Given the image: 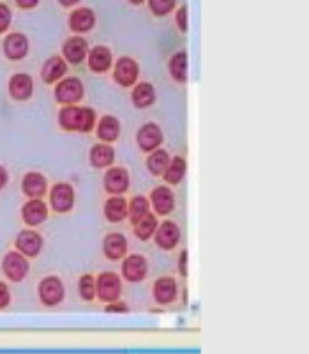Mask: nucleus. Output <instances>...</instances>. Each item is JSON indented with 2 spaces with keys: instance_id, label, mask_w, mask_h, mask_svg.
I'll return each instance as SVG.
<instances>
[{
  "instance_id": "18",
  "label": "nucleus",
  "mask_w": 309,
  "mask_h": 354,
  "mask_svg": "<svg viewBox=\"0 0 309 354\" xmlns=\"http://www.w3.org/2000/svg\"><path fill=\"white\" fill-rule=\"evenodd\" d=\"M103 254L110 261H122L128 255V239L121 232H110L103 239Z\"/></svg>"
},
{
  "instance_id": "42",
  "label": "nucleus",
  "mask_w": 309,
  "mask_h": 354,
  "mask_svg": "<svg viewBox=\"0 0 309 354\" xmlns=\"http://www.w3.org/2000/svg\"><path fill=\"white\" fill-rule=\"evenodd\" d=\"M80 0H59V4L62 6V8H72V6H77Z\"/></svg>"
},
{
  "instance_id": "9",
  "label": "nucleus",
  "mask_w": 309,
  "mask_h": 354,
  "mask_svg": "<svg viewBox=\"0 0 309 354\" xmlns=\"http://www.w3.org/2000/svg\"><path fill=\"white\" fill-rule=\"evenodd\" d=\"M14 246L27 259H36L41 254V250H43L44 239L37 230L25 229L18 232L17 239H14Z\"/></svg>"
},
{
  "instance_id": "34",
  "label": "nucleus",
  "mask_w": 309,
  "mask_h": 354,
  "mask_svg": "<svg viewBox=\"0 0 309 354\" xmlns=\"http://www.w3.org/2000/svg\"><path fill=\"white\" fill-rule=\"evenodd\" d=\"M147 2H149V9L156 17H166L177 6V0H147Z\"/></svg>"
},
{
  "instance_id": "6",
  "label": "nucleus",
  "mask_w": 309,
  "mask_h": 354,
  "mask_svg": "<svg viewBox=\"0 0 309 354\" xmlns=\"http://www.w3.org/2000/svg\"><path fill=\"white\" fill-rule=\"evenodd\" d=\"M74 202H77V194L69 183H57L50 189V205L55 213H69L74 207Z\"/></svg>"
},
{
  "instance_id": "5",
  "label": "nucleus",
  "mask_w": 309,
  "mask_h": 354,
  "mask_svg": "<svg viewBox=\"0 0 309 354\" xmlns=\"http://www.w3.org/2000/svg\"><path fill=\"white\" fill-rule=\"evenodd\" d=\"M28 270H30V264H28V259L23 254H20L18 250L14 252H8L2 259V273L6 274L8 280L14 283L23 282L27 278Z\"/></svg>"
},
{
  "instance_id": "28",
  "label": "nucleus",
  "mask_w": 309,
  "mask_h": 354,
  "mask_svg": "<svg viewBox=\"0 0 309 354\" xmlns=\"http://www.w3.org/2000/svg\"><path fill=\"white\" fill-rule=\"evenodd\" d=\"M170 77L177 84H186L189 80V59L186 52H177L168 62Z\"/></svg>"
},
{
  "instance_id": "14",
  "label": "nucleus",
  "mask_w": 309,
  "mask_h": 354,
  "mask_svg": "<svg viewBox=\"0 0 309 354\" xmlns=\"http://www.w3.org/2000/svg\"><path fill=\"white\" fill-rule=\"evenodd\" d=\"M150 207L157 216H166L175 209V195L168 186H157L150 194Z\"/></svg>"
},
{
  "instance_id": "19",
  "label": "nucleus",
  "mask_w": 309,
  "mask_h": 354,
  "mask_svg": "<svg viewBox=\"0 0 309 354\" xmlns=\"http://www.w3.org/2000/svg\"><path fill=\"white\" fill-rule=\"evenodd\" d=\"M68 24L74 34H88L96 27V15L90 8H78L69 15Z\"/></svg>"
},
{
  "instance_id": "17",
  "label": "nucleus",
  "mask_w": 309,
  "mask_h": 354,
  "mask_svg": "<svg viewBox=\"0 0 309 354\" xmlns=\"http://www.w3.org/2000/svg\"><path fill=\"white\" fill-rule=\"evenodd\" d=\"M87 53L88 44L81 36L69 37L62 44V57H64V61L69 62V64H81L87 59Z\"/></svg>"
},
{
  "instance_id": "15",
  "label": "nucleus",
  "mask_w": 309,
  "mask_h": 354,
  "mask_svg": "<svg viewBox=\"0 0 309 354\" xmlns=\"http://www.w3.org/2000/svg\"><path fill=\"white\" fill-rule=\"evenodd\" d=\"M9 96L14 101H27L34 94V80L27 73H17L9 78L8 84Z\"/></svg>"
},
{
  "instance_id": "11",
  "label": "nucleus",
  "mask_w": 309,
  "mask_h": 354,
  "mask_svg": "<svg viewBox=\"0 0 309 354\" xmlns=\"http://www.w3.org/2000/svg\"><path fill=\"white\" fill-rule=\"evenodd\" d=\"M181 229L177 225L175 221H163L161 225H157L156 232H154V243H156L157 248L170 252V250L175 248L181 241Z\"/></svg>"
},
{
  "instance_id": "38",
  "label": "nucleus",
  "mask_w": 309,
  "mask_h": 354,
  "mask_svg": "<svg viewBox=\"0 0 309 354\" xmlns=\"http://www.w3.org/2000/svg\"><path fill=\"white\" fill-rule=\"evenodd\" d=\"M9 305H11V290L8 283L0 282V310L8 308Z\"/></svg>"
},
{
  "instance_id": "26",
  "label": "nucleus",
  "mask_w": 309,
  "mask_h": 354,
  "mask_svg": "<svg viewBox=\"0 0 309 354\" xmlns=\"http://www.w3.org/2000/svg\"><path fill=\"white\" fill-rule=\"evenodd\" d=\"M131 103L140 110L152 106L156 103V88H154V85L149 84V82H140V84L132 85Z\"/></svg>"
},
{
  "instance_id": "29",
  "label": "nucleus",
  "mask_w": 309,
  "mask_h": 354,
  "mask_svg": "<svg viewBox=\"0 0 309 354\" xmlns=\"http://www.w3.org/2000/svg\"><path fill=\"white\" fill-rule=\"evenodd\" d=\"M186 172H188V161L182 156L170 158V163L166 167L165 174H163V179L166 181V185L177 186L186 177Z\"/></svg>"
},
{
  "instance_id": "12",
  "label": "nucleus",
  "mask_w": 309,
  "mask_h": 354,
  "mask_svg": "<svg viewBox=\"0 0 309 354\" xmlns=\"http://www.w3.org/2000/svg\"><path fill=\"white\" fill-rule=\"evenodd\" d=\"M48 205L43 198H28L23 205H21V220L25 225L37 227L41 223L48 220Z\"/></svg>"
},
{
  "instance_id": "10",
  "label": "nucleus",
  "mask_w": 309,
  "mask_h": 354,
  "mask_svg": "<svg viewBox=\"0 0 309 354\" xmlns=\"http://www.w3.org/2000/svg\"><path fill=\"white\" fill-rule=\"evenodd\" d=\"M163 142H165V135L156 122H145L137 131V144L141 153H152L154 149L161 147Z\"/></svg>"
},
{
  "instance_id": "27",
  "label": "nucleus",
  "mask_w": 309,
  "mask_h": 354,
  "mask_svg": "<svg viewBox=\"0 0 309 354\" xmlns=\"http://www.w3.org/2000/svg\"><path fill=\"white\" fill-rule=\"evenodd\" d=\"M96 133L101 142L112 144L121 137V121L113 115H103L99 122H96Z\"/></svg>"
},
{
  "instance_id": "21",
  "label": "nucleus",
  "mask_w": 309,
  "mask_h": 354,
  "mask_svg": "<svg viewBox=\"0 0 309 354\" xmlns=\"http://www.w3.org/2000/svg\"><path fill=\"white\" fill-rule=\"evenodd\" d=\"M87 64L90 68V71L94 73H106L110 71V68L113 66V53L108 46H94L92 50H88L87 53Z\"/></svg>"
},
{
  "instance_id": "16",
  "label": "nucleus",
  "mask_w": 309,
  "mask_h": 354,
  "mask_svg": "<svg viewBox=\"0 0 309 354\" xmlns=\"http://www.w3.org/2000/svg\"><path fill=\"white\" fill-rule=\"evenodd\" d=\"M30 43L28 37L21 32H11L4 39V53L9 61H21L28 55Z\"/></svg>"
},
{
  "instance_id": "20",
  "label": "nucleus",
  "mask_w": 309,
  "mask_h": 354,
  "mask_svg": "<svg viewBox=\"0 0 309 354\" xmlns=\"http://www.w3.org/2000/svg\"><path fill=\"white\" fill-rule=\"evenodd\" d=\"M21 192L28 198H43L48 192V179L41 172H28L21 179Z\"/></svg>"
},
{
  "instance_id": "13",
  "label": "nucleus",
  "mask_w": 309,
  "mask_h": 354,
  "mask_svg": "<svg viewBox=\"0 0 309 354\" xmlns=\"http://www.w3.org/2000/svg\"><path fill=\"white\" fill-rule=\"evenodd\" d=\"M129 172L124 167H108L103 185L110 195H124L129 189Z\"/></svg>"
},
{
  "instance_id": "24",
  "label": "nucleus",
  "mask_w": 309,
  "mask_h": 354,
  "mask_svg": "<svg viewBox=\"0 0 309 354\" xmlns=\"http://www.w3.org/2000/svg\"><path fill=\"white\" fill-rule=\"evenodd\" d=\"M88 161L94 169H108L115 161V149L112 147V144H106V142L92 145L90 153H88Z\"/></svg>"
},
{
  "instance_id": "39",
  "label": "nucleus",
  "mask_w": 309,
  "mask_h": 354,
  "mask_svg": "<svg viewBox=\"0 0 309 354\" xmlns=\"http://www.w3.org/2000/svg\"><path fill=\"white\" fill-rule=\"evenodd\" d=\"M188 262H189V254L188 252H182L181 257H179V273H181V277H188Z\"/></svg>"
},
{
  "instance_id": "25",
  "label": "nucleus",
  "mask_w": 309,
  "mask_h": 354,
  "mask_svg": "<svg viewBox=\"0 0 309 354\" xmlns=\"http://www.w3.org/2000/svg\"><path fill=\"white\" fill-rule=\"evenodd\" d=\"M103 213L110 223H121L128 218V201L122 195H112L103 205Z\"/></svg>"
},
{
  "instance_id": "32",
  "label": "nucleus",
  "mask_w": 309,
  "mask_h": 354,
  "mask_svg": "<svg viewBox=\"0 0 309 354\" xmlns=\"http://www.w3.org/2000/svg\"><path fill=\"white\" fill-rule=\"evenodd\" d=\"M150 211V202L147 197H141V195H137L132 197L131 202H128V216L131 220V223L134 225L138 220L145 216V214Z\"/></svg>"
},
{
  "instance_id": "35",
  "label": "nucleus",
  "mask_w": 309,
  "mask_h": 354,
  "mask_svg": "<svg viewBox=\"0 0 309 354\" xmlns=\"http://www.w3.org/2000/svg\"><path fill=\"white\" fill-rule=\"evenodd\" d=\"M11 21H12L11 9H9V6L0 2V34L8 32V28L11 27Z\"/></svg>"
},
{
  "instance_id": "33",
  "label": "nucleus",
  "mask_w": 309,
  "mask_h": 354,
  "mask_svg": "<svg viewBox=\"0 0 309 354\" xmlns=\"http://www.w3.org/2000/svg\"><path fill=\"white\" fill-rule=\"evenodd\" d=\"M78 294L83 301L96 299V278L92 274H81L78 280Z\"/></svg>"
},
{
  "instance_id": "30",
  "label": "nucleus",
  "mask_w": 309,
  "mask_h": 354,
  "mask_svg": "<svg viewBox=\"0 0 309 354\" xmlns=\"http://www.w3.org/2000/svg\"><path fill=\"white\" fill-rule=\"evenodd\" d=\"M170 158L172 156L168 154V151L157 147V149H154L152 153H149V156H147V170H149L152 176L161 177L165 174L166 167H168Z\"/></svg>"
},
{
  "instance_id": "40",
  "label": "nucleus",
  "mask_w": 309,
  "mask_h": 354,
  "mask_svg": "<svg viewBox=\"0 0 309 354\" xmlns=\"http://www.w3.org/2000/svg\"><path fill=\"white\" fill-rule=\"evenodd\" d=\"M9 183V172L4 165H0V192L8 186Z\"/></svg>"
},
{
  "instance_id": "36",
  "label": "nucleus",
  "mask_w": 309,
  "mask_h": 354,
  "mask_svg": "<svg viewBox=\"0 0 309 354\" xmlns=\"http://www.w3.org/2000/svg\"><path fill=\"white\" fill-rule=\"evenodd\" d=\"M106 314H128L129 312V305L122 299H115V301L106 303L105 306Z\"/></svg>"
},
{
  "instance_id": "4",
  "label": "nucleus",
  "mask_w": 309,
  "mask_h": 354,
  "mask_svg": "<svg viewBox=\"0 0 309 354\" xmlns=\"http://www.w3.org/2000/svg\"><path fill=\"white\" fill-rule=\"evenodd\" d=\"M122 278L113 271H105L96 278V298L103 303L121 299Z\"/></svg>"
},
{
  "instance_id": "31",
  "label": "nucleus",
  "mask_w": 309,
  "mask_h": 354,
  "mask_svg": "<svg viewBox=\"0 0 309 354\" xmlns=\"http://www.w3.org/2000/svg\"><path fill=\"white\" fill-rule=\"evenodd\" d=\"M157 225H159V223H157V214L150 213L149 211L141 220H138L137 223H134V236H137L140 241H149L154 236V232H156Z\"/></svg>"
},
{
  "instance_id": "41",
  "label": "nucleus",
  "mask_w": 309,
  "mask_h": 354,
  "mask_svg": "<svg viewBox=\"0 0 309 354\" xmlns=\"http://www.w3.org/2000/svg\"><path fill=\"white\" fill-rule=\"evenodd\" d=\"M39 4V0H17V6L20 9H34Z\"/></svg>"
},
{
  "instance_id": "1",
  "label": "nucleus",
  "mask_w": 309,
  "mask_h": 354,
  "mask_svg": "<svg viewBox=\"0 0 309 354\" xmlns=\"http://www.w3.org/2000/svg\"><path fill=\"white\" fill-rule=\"evenodd\" d=\"M96 112L88 106L64 105L59 112V126L64 131L90 133L96 128Z\"/></svg>"
},
{
  "instance_id": "37",
  "label": "nucleus",
  "mask_w": 309,
  "mask_h": 354,
  "mask_svg": "<svg viewBox=\"0 0 309 354\" xmlns=\"http://www.w3.org/2000/svg\"><path fill=\"white\" fill-rule=\"evenodd\" d=\"M175 21H177V27L181 28V32H188L189 15H188V8H186V6L179 8V11H177V15H175Z\"/></svg>"
},
{
  "instance_id": "8",
  "label": "nucleus",
  "mask_w": 309,
  "mask_h": 354,
  "mask_svg": "<svg viewBox=\"0 0 309 354\" xmlns=\"http://www.w3.org/2000/svg\"><path fill=\"white\" fill-rule=\"evenodd\" d=\"M147 273H149V262L143 255H126L124 261H122V277H124V280H128L129 283L143 282L147 278Z\"/></svg>"
},
{
  "instance_id": "23",
  "label": "nucleus",
  "mask_w": 309,
  "mask_h": 354,
  "mask_svg": "<svg viewBox=\"0 0 309 354\" xmlns=\"http://www.w3.org/2000/svg\"><path fill=\"white\" fill-rule=\"evenodd\" d=\"M66 73H68V62L64 61V57L53 55L43 64L41 78H43L44 84L52 85L57 84V82H61L66 77Z\"/></svg>"
},
{
  "instance_id": "3",
  "label": "nucleus",
  "mask_w": 309,
  "mask_h": 354,
  "mask_svg": "<svg viewBox=\"0 0 309 354\" xmlns=\"http://www.w3.org/2000/svg\"><path fill=\"white\" fill-rule=\"evenodd\" d=\"M37 296L44 306L61 305L66 298V287L61 278L55 274L44 277L37 286Z\"/></svg>"
},
{
  "instance_id": "2",
  "label": "nucleus",
  "mask_w": 309,
  "mask_h": 354,
  "mask_svg": "<svg viewBox=\"0 0 309 354\" xmlns=\"http://www.w3.org/2000/svg\"><path fill=\"white\" fill-rule=\"evenodd\" d=\"M53 94L57 103L61 105H78L85 96L83 82L77 77H64L61 82H57Z\"/></svg>"
},
{
  "instance_id": "7",
  "label": "nucleus",
  "mask_w": 309,
  "mask_h": 354,
  "mask_svg": "<svg viewBox=\"0 0 309 354\" xmlns=\"http://www.w3.org/2000/svg\"><path fill=\"white\" fill-rule=\"evenodd\" d=\"M140 77V66L132 57H121L117 59L115 69H113V80L121 87H132Z\"/></svg>"
},
{
  "instance_id": "43",
  "label": "nucleus",
  "mask_w": 309,
  "mask_h": 354,
  "mask_svg": "<svg viewBox=\"0 0 309 354\" xmlns=\"http://www.w3.org/2000/svg\"><path fill=\"white\" fill-rule=\"evenodd\" d=\"M129 4H132V6H141L145 2V0H128Z\"/></svg>"
},
{
  "instance_id": "22",
  "label": "nucleus",
  "mask_w": 309,
  "mask_h": 354,
  "mask_svg": "<svg viewBox=\"0 0 309 354\" xmlns=\"http://www.w3.org/2000/svg\"><path fill=\"white\" fill-rule=\"evenodd\" d=\"M177 282L172 277L157 278L152 286V298L157 305H170L177 299Z\"/></svg>"
}]
</instances>
